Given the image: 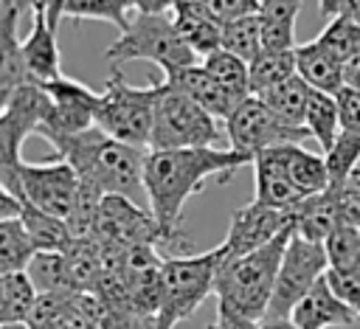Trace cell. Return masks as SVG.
<instances>
[{
	"label": "cell",
	"instance_id": "cell-1",
	"mask_svg": "<svg viewBox=\"0 0 360 329\" xmlns=\"http://www.w3.org/2000/svg\"><path fill=\"white\" fill-rule=\"evenodd\" d=\"M250 160L233 149L194 146L149 152L143 169V188L149 208L163 231L166 245L183 239V211L186 202L205 188V183H228Z\"/></svg>",
	"mask_w": 360,
	"mask_h": 329
},
{
	"label": "cell",
	"instance_id": "cell-2",
	"mask_svg": "<svg viewBox=\"0 0 360 329\" xmlns=\"http://www.w3.org/2000/svg\"><path fill=\"white\" fill-rule=\"evenodd\" d=\"M149 149L121 143L101 132L98 127L84 129L79 135H70L53 146V157L68 160L79 180L93 183L104 194L118 197H135L143 188V169H146Z\"/></svg>",
	"mask_w": 360,
	"mask_h": 329
},
{
	"label": "cell",
	"instance_id": "cell-3",
	"mask_svg": "<svg viewBox=\"0 0 360 329\" xmlns=\"http://www.w3.org/2000/svg\"><path fill=\"white\" fill-rule=\"evenodd\" d=\"M292 233H295V225L248 256L228 259V262L222 259L217 287H214L217 304L248 318V321L262 323L267 318L276 278H278V270H281V262H284Z\"/></svg>",
	"mask_w": 360,
	"mask_h": 329
},
{
	"label": "cell",
	"instance_id": "cell-4",
	"mask_svg": "<svg viewBox=\"0 0 360 329\" xmlns=\"http://www.w3.org/2000/svg\"><path fill=\"white\" fill-rule=\"evenodd\" d=\"M222 264V247H211L197 256H163L160 264V301L146 329H174L191 318L205 295L214 292Z\"/></svg>",
	"mask_w": 360,
	"mask_h": 329
},
{
	"label": "cell",
	"instance_id": "cell-5",
	"mask_svg": "<svg viewBox=\"0 0 360 329\" xmlns=\"http://www.w3.org/2000/svg\"><path fill=\"white\" fill-rule=\"evenodd\" d=\"M160 82L149 79L143 87H132L121 67H110L107 84L101 90V104L96 112V127L110 138L149 149L155 129V104H158Z\"/></svg>",
	"mask_w": 360,
	"mask_h": 329
},
{
	"label": "cell",
	"instance_id": "cell-6",
	"mask_svg": "<svg viewBox=\"0 0 360 329\" xmlns=\"http://www.w3.org/2000/svg\"><path fill=\"white\" fill-rule=\"evenodd\" d=\"M104 56L110 59V67L143 59L158 65L163 73L197 65V56L177 34L172 14H135Z\"/></svg>",
	"mask_w": 360,
	"mask_h": 329
},
{
	"label": "cell",
	"instance_id": "cell-7",
	"mask_svg": "<svg viewBox=\"0 0 360 329\" xmlns=\"http://www.w3.org/2000/svg\"><path fill=\"white\" fill-rule=\"evenodd\" d=\"M225 138L219 118L202 110L183 90L160 79V93L155 104V129L149 152L169 149H194V146H217Z\"/></svg>",
	"mask_w": 360,
	"mask_h": 329
},
{
	"label": "cell",
	"instance_id": "cell-8",
	"mask_svg": "<svg viewBox=\"0 0 360 329\" xmlns=\"http://www.w3.org/2000/svg\"><path fill=\"white\" fill-rule=\"evenodd\" d=\"M225 138H228V149L245 155L253 166V160L262 152L281 143H304L309 132L307 127H295L284 121L276 110H270L264 98L248 96L225 121Z\"/></svg>",
	"mask_w": 360,
	"mask_h": 329
},
{
	"label": "cell",
	"instance_id": "cell-9",
	"mask_svg": "<svg viewBox=\"0 0 360 329\" xmlns=\"http://www.w3.org/2000/svg\"><path fill=\"white\" fill-rule=\"evenodd\" d=\"M329 273V253L323 242L307 239L298 231L292 233L278 278H276V290H273V301L267 309V318L273 321H290L292 309L298 307V301Z\"/></svg>",
	"mask_w": 360,
	"mask_h": 329
},
{
	"label": "cell",
	"instance_id": "cell-10",
	"mask_svg": "<svg viewBox=\"0 0 360 329\" xmlns=\"http://www.w3.org/2000/svg\"><path fill=\"white\" fill-rule=\"evenodd\" d=\"M17 183H20V200L31 202L34 208L70 219L79 197V174L68 160H51V163H28L20 160L17 166Z\"/></svg>",
	"mask_w": 360,
	"mask_h": 329
},
{
	"label": "cell",
	"instance_id": "cell-11",
	"mask_svg": "<svg viewBox=\"0 0 360 329\" xmlns=\"http://www.w3.org/2000/svg\"><path fill=\"white\" fill-rule=\"evenodd\" d=\"M39 87L53 101V118H51L48 129L42 132V138L51 146H56L59 141H65L70 135H79V132L96 127V112H98V104H101V93L90 90L79 79H68V76H59L53 82L39 84Z\"/></svg>",
	"mask_w": 360,
	"mask_h": 329
},
{
	"label": "cell",
	"instance_id": "cell-12",
	"mask_svg": "<svg viewBox=\"0 0 360 329\" xmlns=\"http://www.w3.org/2000/svg\"><path fill=\"white\" fill-rule=\"evenodd\" d=\"M295 225V211H278L262 202H248L242 208H236L231 214V225L228 233L222 239V259H239L248 256L259 247H264L267 242H273L278 233H284L287 228Z\"/></svg>",
	"mask_w": 360,
	"mask_h": 329
},
{
	"label": "cell",
	"instance_id": "cell-13",
	"mask_svg": "<svg viewBox=\"0 0 360 329\" xmlns=\"http://www.w3.org/2000/svg\"><path fill=\"white\" fill-rule=\"evenodd\" d=\"M96 239L121 245V247H138V245H166L163 231L155 219V214L138 208L129 197L107 194L101 202L98 225H96Z\"/></svg>",
	"mask_w": 360,
	"mask_h": 329
},
{
	"label": "cell",
	"instance_id": "cell-14",
	"mask_svg": "<svg viewBox=\"0 0 360 329\" xmlns=\"http://www.w3.org/2000/svg\"><path fill=\"white\" fill-rule=\"evenodd\" d=\"M25 6L31 8L28 0H0V101H6L22 84H31L20 37V17Z\"/></svg>",
	"mask_w": 360,
	"mask_h": 329
},
{
	"label": "cell",
	"instance_id": "cell-15",
	"mask_svg": "<svg viewBox=\"0 0 360 329\" xmlns=\"http://www.w3.org/2000/svg\"><path fill=\"white\" fill-rule=\"evenodd\" d=\"M357 318L360 312L332 290L326 276L298 301V307L290 315V321L298 329H340L352 326Z\"/></svg>",
	"mask_w": 360,
	"mask_h": 329
},
{
	"label": "cell",
	"instance_id": "cell-16",
	"mask_svg": "<svg viewBox=\"0 0 360 329\" xmlns=\"http://www.w3.org/2000/svg\"><path fill=\"white\" fill-rule=\"evenodd\" d=\"M163 82H169L177 90H183L188 98H194L202 110H208L219 121H228L233 115V110L245 101L242 96L231 93L222 82H217L202 65H191V67H180V70L163 73Z\"/></svg>",
	"mask_w": 360,
	"mask_h": 329
},
{
	"label": "cell",
	"instance_id": "cell-17",
	"mask_svg": "<svg viewBox=\"0 0 360 329\" xmlns=\"http://www.w3.org/2000/svg\"><path fill=\"white\" fill-rule=\"evenodd\" d=\"M262 155H267L304 197H315V194L326 191L332 183L326 155L309 152L301 143H281V146H273Z\"/></svg>",
	"mask_w": 360,
	"mask_h": 329
},
{
	"label": "cell",
	"instance_id": "cell-18",
	"mask_svg": "<svg viewBox=\"0 0 360 329\" xmlns=\"http://www.w3.org/2000/svg\"><path fill=\"white\" fill-rule=\"evenodd\" d=\"M22 62L34 84H45L62 76L56 31L48 25V17L42 8H31V31L22 39Z\"/></svg>",
	"mask_w": 360,
	"mask_h": 329
},
{
	"label": "cell",
	"instance_id": "cell-19",
	"mask_svg": "<svg viewBox=\"0 0 360 329\" xmlns=\"http://www.w3.org/2000/svg\"><path fill=\"white\" fill-rule=\"evenodd\" d=\"M172 20L197 59H205L208 53L222 48V22L211 14L202 0H180L172 11Z\"/></svg>",
	"mask_w": 360,
	"mask_h": 329
},
{
	"label": "cell",
	"instance_id": "cell-20",
	"mask_svg": "<svg viewBox=\"0 0 360 329\" xmlns=\"http://www.w3.org/2000/svg\"><path fill=\"white\" fill-rule=\"evenodd\" d=\"M295 67H298V76L312 90L338 96L346 87V82H343V62L335 59L318 39L295 45Z\"/></svg>",
	"mask_w": 360,
	"mask_h": 329
},
{
	"label": "cell",
	"instance_id": "cell-21",
	"mask_svg": "<svg viewBox=\"0 0 360 329\" xmlns=\"http://www.w3.org/2000/svg\"><path fill=\"white\" fill-rule=\"evenodd\" d=\"M253 172H256V197H253L256 202L278 211H295L307 200L267 155H259L253 160Z\"/></svg>",
	"mask_w": 360,
	"mask_h": 329
},
{
	"label": "cell",
	"instance_id": "cell-22",
	"mask_svg": "<svg viewBox=\"0 0 360 329\" xmlns=\"http://www.w3.org/2000/svg\"><path fill=\"white\" fill-rule=\"evenodd\" d=\"M20 219L37 247L39 250H56V253H65L70 245H73V231L68 225V219L62 217H53V214H45L39 208H34L31 202H22V211H20Z\"/></svg>",
	"mask_w": 360,
	"mask_h": 329
},
{
	"label": "cell",
	"instance_id": "cell-23",
	"mask_svg": "<svg viewBox=\"0 0 360 329\" xmlns=\"http://www.w3.org/2000/svg\"><path fill=\"white\" fill-rule=\"evenodd\" d=\"M301 11V0H262V28L264 48L270 51H292L295 48V20Z\"/></svg>",
	"mask_w": 360,
	"mask_h": 329
},
{
	"label": "cell",
	"instance_id": "cell-24",
	"mask_svg": "<svg viewBox=\"0 0 360 329\" xmlns=\"http://www.w3.org/2000/svg\"><path fill=\"white\" fill-rule=\"evenodd\" d=\"M304 127H307L309 138H315V143L321 146V155H326L335 146L338 135H340V107H338V98L329 96V93L312 90L309 93V104H307Z\"/></svg>",
	"mask_w": 360,
	"mask_h": 329
},
{
	"label": "cell",
	"instance_id": "cell-25",
	"mask_svg": "<svg viewBox=\"0 0 360 329\" xmlns=\"http://www.w3.org/2000/svg\"><path fill=\"white\" fill-rule=\"evenodd\" d=\"M39 292L31 276L22 273H0V323L28 321Z\"/></svg>",
	"mask_w": 360,
	"mask_h": 329
},
{
	"label": "cell",
	"instance_id": "cell-26",
	"mask_svg": "<svg viewBox=\"0 0 360 329\" xmlns=\"http://www.w3.org/2000/svg\"><path fill=\"white\" fill-rule=\"evenodd\" d=\"M37 247L20 217H0V273L28 270Z\"/></svg>",
	"mask_w": 360,
	"mask_h": 329
},
{
	"label": "cell",
	"instance_id": "cell-27",
	"mask_svg": "<svg viewBox=\"0 0 360 329\" xmlns=\"http://www.w3.org/2000/svg\"><path fill=\"white\" fill-rule=\"evenodd\" d=\"M37 287L39 295H59V292H76L73 290V278H70V267H68V256L56 253V250H39L28 270H25Z\"/></svg>",
	"mask_w": 360,
	"mask_h": 329
},
{
	"label": "cell",
	"instance_id": "cell-28",
	"mask_svg": "<svg viewBox=\"0 0 360 329\" xmlns=\"http://www.w3.org/2000/svg\"><path fill=\"white\" fill-rule=\"evenodd\" d=\"M295 48L292 51H270L264 48L253 62H250V96H262L270 87L281 84L284 79L295 76Z\"/></svg>",
	"mask_w": 360,
	"mask_h": 329
},
{
	"label": "cell",
	"instance_id": "cell-29",
	"mask_svg": "<svg viewBox=\"0 0 360 329\" xmlns=\"http://www.w3.org/2000/svg\"><path fill=\"white\" fill-rule=\"evenodd\" d=\"M309 93H312V87L295 73V76L284 79L281 84L270 87L267 93H262L259 98H264V101L270 104V110H276L284 121H290V124H295V127H304Z\"/></svg>",
	"mask_w": 360,
	"mask_h": 329
},
{
	"label": "cell",
	"instance_id": "cell-30",
	"mask_svg": "<svg viewBox=\"0 0 360 329\" xmlns=\"http://www.w3.org/2000/svg\"><path fill=\"white\" fill-rule=\"evenodd\" d=\"M222 48L242 56L248 65L264 51V28L262 14H248L222 25Z\"/></svg>",
	"mask_w": 360,
	"mask_h": 329
},
{
	"label": "cell",
	"instance_id": "cell-31",
	"mask_svg": "<svg viewBox=\"0 0 360 329\" xmlns=\"http://www.w3.org/2000/svg\"><path fill=\"white\" fill-rule=\"evenodd\" d=\"M65 17L70 20H101L112 22L118 34L132 22L135 8L129 0H68L65 3Z\"/></svg>",
	"mask_w": 360,
	"mask_h": 329
},
{
	"label": "cell",
	"instance_id": "cell-32",
	"mask_svg": "<svg viewBox=\"0 0 360 329\" xmlns=\"http://www.w3.org/2000/svg\"><path fill=\"white\" fill-rule=\"evenodd\" d=\"M202 67H205L217 82H222L231 93H236V96H242V98L250 96V65H248L242 56H236V53L219 48V51H214V53H208V56L202 59Z\"/></svg>",
	"mask_w": 360,
	"mask_h": 329
},
{
	"label": "cell",
	"instance_id": "cell-33",
	"mask_svg": "<svg viewBox=\"0 0 360 329\" xmlns=\"http://www.w3.org/2000/svg\"><path fill=\"white\" fill-rule=\"evenodd\" d=\"M326 166H329V186H343L360 172V135L340 129L335 146L326 152Z\"/></svg>",
	"mask_w": 360,
	"mask_h": 329
},
{
	"label": "cell",
	"instance_id": "cell-34",
	"mask_svg": "<svg viewBox=\"0 0 360 329\" xmlns=\"http://www.w3.org/2000/svg\"><path fill=\"white\" fill-rule=\"evenodd\" d=\"M335 59H340V62H346V59H352L357 51H360V25L354 22V20H349V17H332L329 22H326V28L315 37Z\"/></svg>",
	"mask_w": 360,
	"mask_h": 329
},
{
	"label": "cell",
	"instance_id": "cell-35",
	"mask_svg": "<svg viewBox=\"0 0 360 329\" xmlns=\"http://www.w3.org/2000/svg\"><path fill=\"white\" fill-rule=\"evenodd\" d=\"M211 14L225 25L231 20H239V17H248V14H259L262 11V0H202Z\"/></svg>",
	"mask_w": 360,
	"mask_h": 329
},
{
	"label": "cell",
	"instance_id": "cell-36",
	"mask_svg": "<svg viewBox=\"0 0 360 329\" xmlns=\"http://www.w3.org/2000/svg\"><path fill=\"white\" fill-rule=\"evenodd\" d=\"M335 98H338V107H340V129L360 135V90L343 87Z\"/></svg>",
	"mask_w": 360,
	"mask_h": 329
},
{
	"label": "cell",
	"instance_id": "cell-37",
	"mask_svg": "<svg viewBox=\"0 0 360 329\" xmlns=\"http://www.w3.org/2000/svg\"><path fill=\"white\" fill-rule=\"evenodd\" d=\"M208 329H259V323L248 321V318H242V315H236V312H231V309L217 304V318H214V323Z\"/></svg>",
	"mask_w": 360,
	"mask_h": 329
},
{
	"label": "cell",
	"instance_id": "cell-38",
	"mask_svg": "<svg viewBox=\"0 0 360 329\" xmlns=\"http://www.w3.org/2000/svg\"><path fill=\"white\" fill-rule=\"evenodd\" d=\"M65 3L68 0H42L39 3V8L45 11V17H48V25L56 31L59 28V22H62V17H65Z\"/></svg>",
	"mask_w": 360,
	"mask_h": 329
},
{
	"label": "cell",
	"instance_id": "cell-39",
	"mask_svg": "<svg viewBox=\"0 0 360 329\" xmlns=\"http://www.w3.org/2000/svg\"><path fill=\"white\" fill-rule=\"evenodd\" d=\"M343 82H346V87L360 90V51L343 62Z\"/></svg>",
	"mask_w": 360,
	"mask_h": 329
},
{
	"label": "cell",
	"instance_id": "cell-40",
	"mask_svg": "<svg viewBox=\"0 0 360 329\" xmlns=\"http://www.w3.org/2000/svg\"><path fill=\"white\" fill-rule=\"evenodd\" d=\"M343 6H346V0H318V11H321V17H326V20L338 17V14L343 11Z\"/></svg>",
	"mask_w": 360,
	"mask_h": 329
},
{
	"label": "cell",
	"instance_id": "cell-41",
	"mask_svg": "<svg viewBox=\"0 0 360 329\" xmlns=\"http://www.w3.org/2000/svg\"><path fill=\"white\" fill-rule=\"evenodd\" d=\"M340 14L349 17V20H354V22L360 25V0H346V6H343ZM340 14H338V17H340Z\"/></svg>",
	"mask_w": 360,
	"mask_h": 329
},
{
	"label": "cell",
	"instance_id": "cell-42",
	"mask_svg": "<svg viewBox=\"0 0 360 329\" xmlns=\"http://www.w3.org/2000/svg\"><path fill=\"white\" fill-rule=\"evenodd\" d=\"M259 329H298L292 321H273V318H264L259 323Z\"/></svg>",
	"mask_w": 360,
	"mask_h": 329
},
{
	"label": "cell",
	"instance_id": "cell-43",
	"mask_svg": "<svg viewBox=\"0 0 360 329\" xmlns=\"http://www.w3.org/2000/svg\"><path fill=\"white\" fill-rule=\"evenodd\" d=\"M0 329H34L28 321H17V323H0Z\"/></svg>",
	"mask_w": 360,
	"mask_h": 329
},
{
	"label": "cell",
	"instance_id": "cell-44",
	"mask_svg": "<svg viewBox=\"0 0 360 329\" xmlns=\"http://www.w3.org/2000/svg\"><path fill=\"white\" fill-rule=\"evenodd\" d=\"M28 3H31V8H39V3H42V0H28Z\"/></svg>",
	"mask_w": 360,
	"mask_h": 329
}]
</instances>
